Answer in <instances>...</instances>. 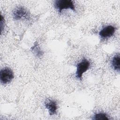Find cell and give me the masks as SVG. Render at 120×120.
<instances>
[{"instance_id": "cell-4", "label": "cell", "mask_w": 120, "mask_h": 120, "mask_svg": "<svg viewBox=\"0 0 120 120\" xmlns=\"http://www.w3.org/2000/svg\"><path fill=\"white\" fill-rule=\"evenodd\" d=\"M13 16L15 20H20L22 19H27L29 17V13L22 7H18L13 11Z\"/></svg>"}, {"instance_id": "cell-1", "label": "cell", "mask_w": 120, "mask_h": 120, "mask_svg": "<svg viewBox=\"0 0 120 120\" xmlns=\"http://www.w3.org/2000/svg\"><path fill=\"white\" fill-rule=\"evenodd\" d=\"M54 6L60 13H61L64 9H68L75 11L74 2L71 0H57L54 1Z\"/></svg>"}, {"instance_id": "cell-9", "label": "cell", "mask_w": 120, "mask_h": 120, "mask_svg": "<svg viewBox=\"0 0 120 120\" xmlns=\"http://www.w3.org/2000/svg\"><path fill=\"white\" fill-rule=\"evenodd\" d=\"M92 119L95 120H108L109 119L105 113L98 112L93 116Z\"/></svg>"}, {"instance_id": "cell-7", "label": "cell", "mask_w": 120, "mask_h": 120, "mask_svg": "<svg viewBox=\"0 0 120 120\" xmlns=\"http://www.w3.org/2000/svg\"><path fill=\"white\" fill-rule=\"evenodd\" d=\"M112 66L114 70L118 72L120 71V55L118 53L115 54L112 58L111 61Z\"/></svg>"}, {"instance_id": "cell-2", "label": "cell", "mask_w": 120, "mask_h": 120, "mask_svg": "<svg viewBox=\"0 0 120 120\" xmlns=\"http://www.w3.org/2000/svg\"><path fill=\"white\" fill-rule=\"evenodd\" d=\"M90 67V61L86 59H83L76 65V77L79 80H82V75L89 69Z\"/></svg>"}, {"instance_id": "cell-10", "label": "cell", "mask_w": 120, "mask_h": 120, "mask_svg": "<svg viewBox=\"0 0 120 120\" xmlns=\"http://www.w3.org/2000/svg\"><path fill=\"white\" fill-rule=\"evenodd\" d=\"M4 23H5L4 18L3 17L2 15H1V20H0V24L1 32H2L3 29H4Z\"/></svg>"}, {"instance_id": "cell-6", "label": "cell", "mask_w": 120, "mask_h": 120, "mask_svg": "<svg viewBox=\"0 0 120 120\" xmlns=\"http://www.w3.org/2000/svg\"><path fill=\"white\" fill-rule=\"evenodd\" d=\"M45 106L48 110L50 115H53L56 113L57 110V104L56 101L52 99H48L45 102Z\"/></svg>"}, {"instance_id": "cell-3", "label": "cell", "mask_w": 120, "mask_h": 120, "mask_svg": "<svg viewBox=\"0 0 120 120\" xmlns=\"http://www.w3.org/2000/svg\"><path fill=\"white\" fill-rule=\"evenodd\" d=\"M14 77V74L11 69L8 68L2 69L0 72V80L1 83L6 84L10 83Z\"/></svg>"}, {"instance_id": "cell-8", "label": "cell", "mask_w": 120, "mask_h": 120, "mask_svg": "<svg viewBox=\"0 0 120 120\" xmlns=\"http://www.w3.org/2000/svg\"><path fill=\"white\" fill-rule=\"evenodd\" d=\"M31 49L33 53L37 57L40 58L43 56L44 52L40 48L39 45L38 44V43H37V42H35Z\"/></svg>"}, {"instance_id": "cell-5", "label": "cell", "mask_w": 120, "mask_h": 120, "mask_svg": "<svg viewBox=\"0 0 120 120\" xmlns=\"http://www.w3.org/2000/svg\"><path fill=\"white\" fill-rule=\"evenodd\" d=\"M115 31V28L112 25H107L102 29L99 32L100 38L103 39L112 37Z\"/></svg>"}]
</instances>
